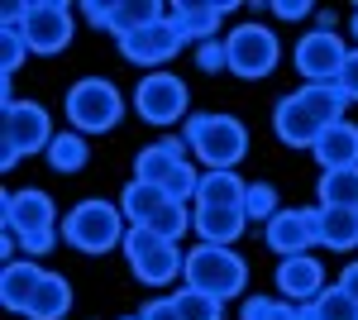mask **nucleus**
I'll return each instance as SVG.
<instances>
[{
	"instance_id": "33",
	"label": "nucleus",
	"mask_w": 358,
	"mask_h": 320,
	"mask_svg": "<svg viewBox=\"0 0 358 320\" xmlns=\"http://www.w3.org/2000/svg\"><path fill=\"white\" fill-rule=\"evenodd\" d=\"M24 57H29L24 34H20V29H0V72H5V77H15Z\"/></svg>"
},
{
	"instance_id": "24",
	"label": "nucleus",
	"mask_w": 358,
	"mask_h": 320,
	"mask_svg": "<svg viewBox=\"0 0 358 320\" xmlns=\"http://www.w3.org/2000/svg\"><path fill=\"white\" fill-rule=\"evenodd\" d=\"M315 239H320V249H334V253L358 249V211H325V206H320Z\"/></svg>"
},
{
	"instance_id": "16",
	"label": "nucleus",
	"mask_w": 358,
	"mask_h": 320,
	"mask_svg": "<svg viewBox=\"0 0 358 320\" xmlns=\"http://www.w3.org/2000/svg\"><path fill=\"white\" fill-rule=\"evenodd\" d=\"M224 15H234V0H177V5H167V20L182 29L187 43H210L220 34Z\"/></svg>"
},
{
	"instance_id": "26",
	"label": "nucleus",
	"mask_w": 358,
	"mask_h": 320,
	"mask_svg": "<svg viewBox=\"0 0 358 320\" xmlns=\"http://www.w3.org/2000/svg\"><path fill=\"white\" fill-rule=\"evenodd\" d=\"M167 206V191L153 187V182H129V187L120 191V211L129 225H153V215Z\"/></svg>"
},
{
	"instance_id": "17",
	"label": "nucleus",
	"mask_w": 358,
	"mask_h": 320,
	"mask_svg": "<svg viewBox=\"0 0 358 320\" xmlns=\"http://www.w3.org/2000/svg\"><path fill=\"white\" fill-rule=\"evenodd\" d=\"M43 272L48 267H38L34 258H15V263L0 267V306L5 311H15V316H24L34 292H38V282H43Z\"/></svg>"
},
{
	"instance_id": "2",
	"label": "nucleus",
	"mask_w": 358,
	"mask_h": 320,
	"mask_svg": "<svg viewBox=\"0 0 358 320\" xmlns=\"http://www.w3.org/2000/svg\"><path fill=\"white\" fill-rule=\"evenodd\" d=\"M57 235H62V244H67V249L101 258V253H110V249H124L129 220H124V211H120V201H106V196H86V201H77L72 211L62 215Z\"/></svg>"
},
{
	"instance_id": "31",
	"label": "nucleus",
	"mask_w": 358,
	"mask_h": 320,
	"mask_svg": "<svg viewBox=\"0 0 358 320\" xmlns=\"http://www.w3.org/2000/svg\"><path fill=\"white\" fill-rule=\"evenodd\" d=\"M277 211H282V196H277L273 182H248V191H244V215H248V225H268Z\"/></svg>"
},
{
	"instance_id": "18",
	"label": "nucleus",
	"mask_w": 358,
	"mask_h": 320,
	"mask_svg": "<svg viewBox=\"0 0 358 320\" xmlns=\"http://www.w3.org/2000/svg\"><path fill=\"white\" fill-rule=\"evenodd\" d=\"M315 162H320V172H339V167H358V125L354 120H339L330 130L315 139Z\"/></svg>"
},
{
	"instance_id": "21",
	"label": "nucleus",
	"mask_w": 358,
	"mask_h": 320,
	"mask_svg": "<svg viewBox=\"0 0 358 320\" xmlns=\"http://www.w3.org/2000/svg\"><path fill=\"white\" fill-rule=\"evenodd\" d=\"M153 20H167V5H158V0H110L106 34L129 39V34H138L143 25H153Z\"/></svg>"
},
{
	"instance_id": "10",
	"label": "nucleus",
	"mask_w": 358,
	"mask_h": 320,
	"mask_svg": "<svg viewBox=\"0 0 358 320\" xmlns=\"http://www.w3.org/2000/svg\"><path fill=\"white\" fill-rule=\"evenodd\" d=\"M224 48H229V72L244 81L273 77L277 62H282V43H277V34L268 25H234Z\"/></svg>"
},
{
	"instance_id": "28",
	"label": "nucleus",
	"mask_w": 358,
	"mask_h": 320,
	"mask_svg": "<svg viewBox=\"0 0 358 320\" xmlns=\"http://www.w3.org/2000/svg\"><path fill=\"white\" fill-rule=\"evenodd\" d=\"M306 316L310 320H358V301L334 282V287H325V292L306 306Z\"/></svg>"
},
{
	"instance_id": "11",
	"label": "nucleus",
	"mask_w": 358,
	"mask_h": 320,
	"mask_svg": "<svg viewBox=\"0 0 358 320\" xmlns=\"http://www.w3.org/2000/svg\"><path fill=\"white\" fill-rule=\"evenodd\" d=\"M0 220L15 239H29V235H48L57 230V201L43 187H24V191H5L0 196Z\"/></svg>"
},
{
	"instance_id": "8",
	"label": "nucleus",
	"mask_w": 358,
	"mask_h": 320,
	"mask_svg": "<svg viewBox=\"0 0 358 320\" xmlns=\"http://www.w3.org/2000/svg\"><path fill=\"white\" fill-rule=\"evenodd\" d=\"M20 34H24V43H29V53H34V57H57V53L72 48L77 10H72L67 0H29Z\"/></svg>"
},
{
	"instance_id": "32",
	"label": "nucleus",
	"mask_w": 358,
	"mask_h": 320,
	"mask_svg": "<svg viewBox=\"0 0 358 320\" xmlns=\"http://www.w3.org/2000/svg\"><path fill=\"white\" fill-rule=\"evenodd\" d=\"M167 201H182V206H196V191H201V172H196L192 162H177L172 167V177L163 182Z\"/></svg>"
},
{
	"instance_id": "12",
	"label": "nucleus",
	"mask_w": 358,
	"mask_h": 320,
	"mask_svg": "<svg viewBox=\"0 0 358 320\" xmlns=\"http://www.w3.org/2000/svg\"><path fill=\"white\" fill-rule=\"evenodd\" d=\"M315 220H320V206H282V211L263 225V244L273 249L277 258L310 253V249H320V239H315Z\"/></svg>"
},
{
	"instance_id": "15",
	"label": "nucleus",
	"mask_w": 358,
	"mask_h": 320,
	"mask_svg": "<svg viewBox=\"0 0 358 320\" xmlns=\"http://www.w3.org/2000/svg\"><path fill=\"white\" fill-rule=\"evenodd\" d=\"M277 296L292 301V306H310L315 296L325 292V263L315 253H296V258H282L273 272Z\"/></svg>"
},
{
	"instance_id": "41",
	"label": "nucleus",
	"mask_w": 358,
	"mask_h": 320,
	"mask_svg": "<svg viewBox=\"0 0 358 320\" xmlns=\"http://www.w3.org/2000/svg\"><path fill=\"white\" fill-rule=\"evenodd\" d=\"M315 29H334V10H315Z\"/></svg>"
},
{
	"instance_id": "20",
	"label": "nucleus",
	"mask_w": 358,
	"mask_h": 320,
	"mask_svg": "<svg viewBox=\"0 0 358 320\" xmlns=\"http://www.w3.org/2000/svg\"><path fill=\"white\" fill-rule=\"evenodd\" d=\"M67 311H72V282L62 272H43V282H38V292L29 301L24 320H67Z\"/></svg>"
},
{
	"instance_id": "27",
	"label": "nucleus",
	"mask_w": 358,
	"mask_h": 320,
	"mask_svg": "<svg viewBox=\"0 0 358 320\" xmlns=\"http://www.w3.org/2000/svg\"><path fill=\"white\" fill-rule=\"evenodd\" d=\"M172 167H177V158L167 153V144L158 139V144L138 148V158H134V182H153V187H163L167 177H172Z\"/></svg>"
},
{
	"instance_id": "25",
	"label": "nucleus",
	"mask_w": 358,
	"mask_h": 320,
	"mask_svg": "<svg viewBox=\"0 0 358 320\" xmlns=\"http://www.w3.org/2000/svg\"><path fill=\"white\" fill-rule=\"evenodd\" d=\"M315 206L325 211H358V167H339V172H320V187H315Z\"/></svg>"
},
{
	"instance_id": "6",
	"label": "nucleus",
	"mask_w": 358,
	"mask_h": 320,
	"mask_svg": "<svg viewBox=\"0 0 358 320\" xmlns=\"http://www.w3.org/2000/svg\"><path fill=\"white\" fill-rule=\"evenodd\" d=\"M182 282L196 287V292L220 296V301H234L248 287V263H244V253H234L224 244H196V249H187Z\"/></svg>"
},
{
	"instance_id": "7",
	"label": "nucleus",
	"mask_w": 358,
	"mask_h": 320,
	"mask_svg": "<svg viewBox=\"0 0 358 320\" xmlns=\"http://www.w3.org/2000/svg\"><path fill=\"white\" fill-rule=\"evenodd\" d=\"M124 263H129V272L143 287H172L187 272V253H182V244L153 235L148 225H129V235H124Z\"/></svg>"
},
{
	"instance_id": "35",
	"label": "nucleus",
	"mask_w": 358,
	"mask_h": 320,
	"mask_svg": "<svg viewBox=\"0 0 358 320\" xmlns=\"http://www.w3.org/2000/svg\"><path fill=\"white\" fill-rule=\"evenodd\" d=\"M196 67L201 72H229V48H224V39H210V43H196Z\"/></svg>"
},
{
	"instance_id": "44",
	"label": "nucleus",
	"mask_w": 358,
	"mask_h": 320,
	"mask_svg": "<svg viewBox=\"0 0 358 320\" xmlns=\"http://www.w3.org/2000/svg\"><path fill=\"white\" fill-rule=\"evenodd\" d=\"M120 320H138V316H120Z\"/></svg>"
},
{
	"instance_id": "36",
	"label": "nucleus",
	"mask_w": 358,
	"mask_h": 320,
	"mask_svg": "<svg viewBox=\"0 0 358 320\" xmlns=\"http://www.w3.org/2000/svg\"><path fill=\"white\" fill-rule=\"evenodd\" d=\"M138 320H182V311H177V301H172V296H153V301H143Z\"/></svg>"
},
{
	"instance_id": "13",
	"label": "nucleus",
	"mask_w": 358,
	"mask_h": 320,
	"mask_svg": "<svg viewBox=\"0 0 358 320\" xmlns=\"http://www.w3.org/2000/svg\"><path fill=\"white\" fill-rule=\"evenodd\" d=\"M120 43V57L124 62H134V67H148V72H163V62H172V57L182 53V29L172 25V20H153V25H143L138 34H129V39H115Z\"/></svg>"
},
{
	"instance_id": "39",
	"label": "nucleus",
	"mask_w": 358,
	"mask_h": 320,
	"mask_svg": "<svg viewBox=\"0 0 358 320\" xmlns=\"http://www.w3.org/2000/svg\"><path fill=\"white\" fill-rule=\"evenodd\" d=\"M339 287H344V292H349V296L358 301V263H349L344 272H339Z\"/></svg>"
},
{
	"instance_id": "23",
	"label": "nucleus",
	"mask_w": 358,
	"mask_h": 320,
	"mask_svg": "<svg viewBox=\"0 0 358 320\" xmlns=\"http://www.w3.org/2000/svg\"><path fill=\"white\" fill-rule=\"evenodd\" d=\"M244 230H248L244 211H210V206H196V235H201V244H224V249H234Z\"/></svg>"
},
{
	"instance_id": "34",
	"label": "nucleus",
	"mask_w": 358,
	"mask_h": 320,
	"mask_svg": "<svg viewBox=\"0 0 358 320\" xmlns=\"http://www.w3.org/2000/svg\"><path fill=\"white\" fill-rule=\"evenodd\" d=\"M292 301H282V296H244V306H239V320H282Z\"/></svg>"
},
{
	"instance_id": "22",
	"label": "nucleus",
	"mask_w": 358,
	"mask_h": 320,
	"mask_svg": "<svg viewBox=\"0 0 358 320\" xmlns=\"http://www.w3.org/2000/svg\"><path fill=\"white\" fill-rule=\"evenodd\" d=\"M48 167H53L57 177H77V172H86V162H91V139L77 130H62L53 134V144H48Z\"/></svg>"
},
{
	"instance_id": "3",
	"label": "nucleus",
	"mask_w": 358,
	"mask_h": 320,
	"mask_svg": "<svg viewBox=\"0 0 358 320\" xmlns=\"http://www.w3.org/2000/svg\"><path fill=\"white\" fill-rule=\"evenodd\" d=\"M182 139L192 144V153L201 158L206 172H234L248 153V130L239 115H220V110H201L187 115Z\"/></svg>"
},
{
	"instance_id": "30",
	"label": "nucleus",
	"mask_w": 358,
	"mask_h": 320,
	"mask_svg": "<svg viewBox=\"0 0 358 320\" xmlns=\"http://www.w3.org/2000/svg\"><path fill=\"white\" fill-rule=\"evenodd\" d=\"M172 301H177L182 320H224V301H220V296H210V292L177 287V292H172Z\"/></svg>"
},
{
	"instance_id": "5",
	"label": "nucleus",
	"mask_w": 358,
	"mask_h": 320,
	"mask_svg": "<svg viewBox=\"0 0 358 320\" xmlns=\"http://www.w3.org/2000/svg\"><path fill=\"white\" fill-rule=\"evenodd\" d=\"M53 144V115L38 101H15L0 110V167L10 172L15 162L38 158Z\"/></svg>"
},
{
	"instance_id": "9",
	"label": "nucleus",
	"mask_w": 358,
	"mask_h": 320,
	"mask_svg": "<svg viewBox=\"0 0 358 320\" xmlns=\"http://www.w3.org/2000/svg\"><path fill=\"white\" fill-rule=\"evenodd\" d=\"M192 110V91H187V81L177 77V72H143V81L134 86V115L143 125H153V130H167V125H177L182 115Z\"/></svg>"
},
{
	"instance_id": "37",
	"label": "nucleus",
	"mask_w": 358,
	"mask_h": 320,
	"mask_svg": "<svg viewBox=\"0 0 358 320\" xmlns=\"http://www.w3.org/2000/svg\"><path fill=\"white\" fill-rule=\"evenodd\" d=\"M268 10H273L277 20H292V25H296V20H310V15H315V5H310V0H273Z\"/></svg>"
},
{
	"instance_id": "14",
	"label": "nucleus",
	"mask_w": 358,
	"mask_h": 320,
	"mask_svg": "<svg viewBox=\"0 0 358 320\" xmlns=\"http://www.w3.org/2000/svg\"><path fill=\"white\" fill-rule=\"evenodd\" d=\"M344 57H349V48H344V39L334 29H310L292 48V62H296V72L306 81H339Z\"/></svg>"
},
{
	"instance_id": "19",
	"label": "nucleus",
	"mask_w": 358,
	"mask_h": 320,
	"mask_svg": "<svg viewBox=\"0 0 358 320\" xmlns=\"http://www.w3.org/2000/svg\"><path fill=\"white\" fill-rule=\"evenodd\" d=\"M244 191H248V182L239 177V172H201L196 206H210V211H244Z\"/></svg>"
},
{
	"instance_id": "42",
	"label": "nucleus",
	"mask_w": 358,
	"mask_h": 320,
	"mask_svg": "<svg viewBox=\"0 0 358 320\" xmlns=\"http://www.w3.org/2000/svg\"><path fill=\"white\" fill-rule=\"evenodd\" d=\"M282 320H310V316H306V306H287V311H282Z\"/></svg>"
},
{
	"instance_id": "1",
	"label": "nucleus",
	"mask_w": 358,
	"mask_h": 320,
	"mask_svg": "<svg viewBox=\"0 0 358 320\" xmlns=\"http://www.w3.org/2000/svg\"><path fill=\"white\" fill-rule=\"evenodd\" d=\"M344 106L349 96L339 91V81H306L273 106V130L287 148H315V139L344 120Z\"/></svg>"
},
{
	"instance_id": "40",
	"label": "nucleus",
	"mask_w": 358,
	"mask_h": 320,
	"mask_svg": "<svg viewBox=\"0 0 358 320\" xmlns=\"http://www.w3.org/2000/svg\"><path fill=\"white\" fill-rule=\"evenodd\" d=\"M15 249H20V239L5 230V239H0V258H5V263H15Z\"/></svg>"
},
{
	"instance_id": "29",
	"label": "nucleus",
	"mask_w": 358,
	"mask_h": 320,
	"mask_svg": "<svg viewBox=\"0 0 358 320\" xmlns=\"http://www.w3.org/2000/svg\"><path fill=\"white\" fill-rule=\"evenodd\" d=\"M148 230H153V235H163V239H172V244H182L196 230V211H192V206H182V201H167L163 211L153 215V225H148Z\"/></svg>"
},
{
	"instance_id": "38",
	"label": "nucleus",
	"mask_w": 358,
	"mask_h": 320,
	"mask_svg": "<svg viewBox=\"0 0 358 320\" xmlns=\"http://www.w3.org/2000/svg\"><path fill=\"white\" fill-rule=\"evenodd\" d=\"M339 91L349 96V106L358 101V48H349V57H344V67H339Z\"/></svg>"
},
{
	"instance_id": "4",
	"label": "nucleus",
	"mask_w": 358,
	"mask_h": 320,
	"mask_svg": "<svg viewBox=\"0 0 358 320\" xmlns=\"http://www.w3.org/2000/svg\"><path fill=\"white\" fill-rule=\"evenodd\" d=\"M62 110H67V130L91 139V134H110L124 120V96L110 77H82L67 86Z\"/></svg>"
},
{
	"instance_id": "43",
	"label": "nucleus",
	"mask_w": 358,
	"mask_h": 320,
	"mask_svg": "<svg viewBox=\"0 0 358 320\" xmlns=\"http://www.w3.org/2000/svg\"><path fill=\"white\" fill-rule=\"evenodd\" d=\"M349 29H354V39H358V5H354V15H349Z\"/></svg>"
}]
</instances>
